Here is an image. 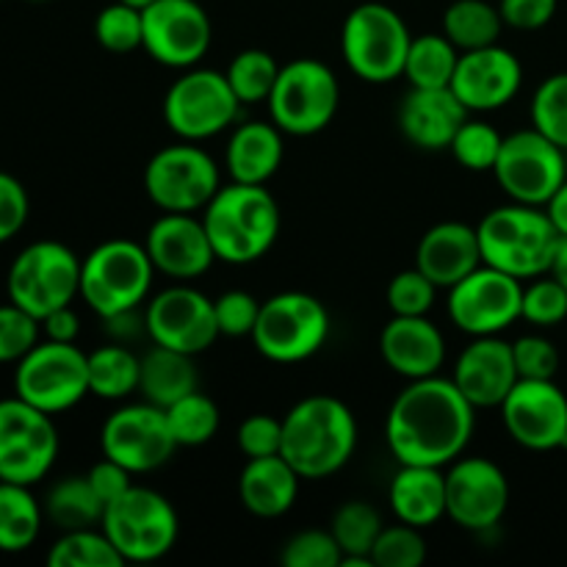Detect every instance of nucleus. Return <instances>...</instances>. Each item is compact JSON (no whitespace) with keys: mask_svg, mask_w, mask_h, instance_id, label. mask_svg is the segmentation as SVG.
I'll use <instances>...</instances> for the list:
<instances>
[{"mask_svg":"<svg viewBox=\"0 0 567 567\" xmlns=\"http://www.w3.org/2000/svg\"><path fill=\"white\" fill-rule=\"evenodd\" d=\"M227 81H230L233 92L241 100V105H255L266 103L275 89L277 75H280V64L271 53L260 48L241 50L236 59L230 61V66L225 70Z\"/></svg>","mask_w":567,"mask_h":567,"instance_id":"obj_40","label":"nucleus"},{"mask_svg":"<svg viewBox=\"0 0 567 567\" xmlns=\"http://www.w3.org/2000/svg\"><path fill=\"white\" fill-rule=\"evenodd\" d=\"M380 354L404 380H424L443 369L446 338L426 316H393L380 332Z\"/></svg>","mask_w":567,"mask_h":567,"instance_id":"obj_25","label":"nucleus"},{"mask_svg":"<svg viewBox=\"0 0 567 567\" xmlns=\"http://www.w3.org/2000/svg\"><path fill=\"white\" fill-rule=\"evenodd\" d=\"M551 277H557L559 282L565 286L567 291V238H563L557 247V255H554V264H551V271H548Z\"/></svg>","mask_w":567,"mask_h":567,"instance_id":"obj_57","label":"nucleus"},{"mask_svg":"<svg viewBox=\"0 0 567 567\" xmlns=\"http://www.w3.org/2000/svg\"><path fill=\"white\" fill-rule=\"evenodd\" d=\"M520 319L540 327V330L563 324L567 319V291L563 282L551 275H540L529 286H524Z\"/></svg>","mask_w":567,"mask_h":567,"instance_id":"obj_44","label":"nucleus"},{"mask_svg":"<svg viewBox=\"0 0 567 567\" xmlns=\"http://www.w3.org/2000/svg\"><path fill=\"white\" fill-rule=\"evenodd\" d=\"M144 319H147V336L153 338V343L194 354V358L208 352L221 336L216 324L214 299L192 286H172L155 293L144 310Z\"/></svg>","mask_w":567,"mask_h":567,"instance_id":"obj_20","label":"nucleus"},{"mask_svg":"<svg viewBox=\"0 0 567 567\" xmlns=\"http://www.w3.org/2000/svg\"><path fill=\"white\" fill-rule=\"evenodd\" d=\"M471 111L460 103L452 86L446 89H415L404 94L399 105V131L419 150H449L454 133L463 127Z\"/></svg>","mask_w":567,"mask_h":567,"instance_id":"obj_26","label":"nucleus"},{"mask_svg":"<svg viewBox=\"0 0 567 567\" xmlns=\"http://www.w3.org/2000/svg\"><path fill=\"white\" fill-rule=\"evenodd\" d=\"M513 358L520 380H554L559 371V349L537 332L513 343Z\"/></svg>","mask_w":567,"mask_h":567,"instance_id":"obj_49","label":"nucleus"},{"mask_svg":"<svg viewBox=\"0 0 567 567\" xmlns=\"http://www.w3.org/2000/svg\"><path fill=\"white\" fill-rule=\"evenodd\" d=\"M476 233H480L482 260L518 280L548 275L563 241L548 210L524 203L493 208L476 225Z\"/></svg>","mask_w":567,"mask_h":567,"instance_id":"obj_4","label":"nucleus"},{"mask_svg":"<svg viewBox=\"0 0 567 567\" xmlns=\"http://www.w3.org/2000/svg\"><path fill=\"white\" fill-rule=\"evenodd\" d=\"M142 380V358L125 343H105L89 352V393L105 402H120L138 391Z\"/></svg>","mask_w":567,"mask_h":567,"instance_id":"obj_33","label":"nucleus"},{"mask_svg":"<svg viewBox=\"0 0 567 567\" xmlns=\"http://www.w3.org/2000/svg\"><path fill=\"white\" fill-rule=\"evenodd\" d=\"M94 39L109 53H133V50L144 48L142 9L125 3V0H114L100 9L97 20H94Z\"/></svg>","mask_w":567,"mask_h":567,"instance_id":"obj_41","label":"nucleus"},{"mask_svg":"<svg viewBox=\"0 0 567 567\" xmlns=\"http://www.w3.org/2000/svg\"><path fill=\"white\" fill-rule=\"evenodd\" d=\"M236 443L247 460L271 457L282 452V421L275 415L255 413L241 421L236 432Z\"/></svg>","mask_w":567,"mask_h":567,"instance_id":"obj_51","label":"nucleus"},{"mask_svg":"<svg viewBox=\"0 0 567 567\" xmlns=\"http://www.w3.org/2000/svg\"><path fill=\"white\" fill-rule=\"evenodd\" d=\"M524 280L482 264L468 277L449 288V319L471 338L502 336L520 319Z\"/></svg>","mask_w":567,"mask_h":567,"instance_id":"obj_16","label":"nucleus"},{"mask_svg":"<svg viewBox=\"0 0 567 567\" xmlns=\"http://www.w3.org/2000/svg\"><path fill=\"white\" fill-rule=\"evenodd\" d=\"M424 529L402 524L396 526H382L380 537L374 543V559L377 567H421L426 559V540L421 535Z\"/></svg>","mask_w":567,"mask_h":567,"instance_id":"obj_45","label":"nucleus"},{"mask_svg":"<svg viewBox=\"0 0 567 567\" xmlns=\"http://www.w3.org/2000/svg\"><path fill=\"white\" fill-rule=\"evenodd\" d=\"M241 100L225 72L188 66L164 94V122L183 142H205L238 120Z\"/></svg>","mask_w":567,"mask_h":567,"instance_id":"obj_11","label":"nucleus"},{"mask_svg":"<svg viewBox=\"0 0 567 567\" xmlns=\"http://www.w3.org/2000/svg\"><path fill=\"white\" fill-rule=\"evenodd\" d=\"M358 449V421L347 402L336 396L302 399L282 419V457L302 480L338 474Z\"/></svg>","mask_w":567,"mask_h":567,"instance_id":"obj_2","label":"nucleus"},{"mask_svg":"<svg viewBox=\"0 0 567 567\" xmlns=\"http://www.w3.org/2000/svg\"><path fill=\"white\" fill-rule=\"evenodd\" d=\"M266 105H269V120L286 136H316L336 120L341 86L330 64L302 55L280 66Z\"/></svg>","mask_w":567,"mask_h":567,"instance_id":"obj_7","label":"nucleus"},{"mask_svg":"<svg viewBox=\"0 0 567 567\" xmlns=\"http://www.w3.org/2000/svg\"><path fill=\"white\" fill-rule=\"evenodd\" d=\"M260 305L252 293L247 291H225L214 299L216 324L227 338H252L255 324H258Z\"/></svg>","mask_w":567,"mask_h":567,"instance_id":"obj_50","label":"nucleus"},{"mask_svg":"<svg viewBox=\"0 0 567 567\" xmlns=\"http://www.w3.org/2000/svg\"><path fill=\"white\" fill-rule=\"evenodd\" d=\"M493 175L513 203L546 208L567 181L565 150L537 127L515 131L504 136Z\"/></svg>","mask_w":567,"mask_h":567,"instance_id":"obj_14","label":"nucleus"},{"mask_svg":"<svg viewBox=\"0 0 567 567\" xmlns=\"http://www.w3.org/2000/svg\"><path fill=\"white\" fill-rule=\"evenodd\" d=\"M330 532L343 551L341 567H374L371 551L382 532V518L369 502L341 504L332 515Z\"/></svg>","mask_w":567,"mask_h":567,"instance_id":"obj_36","label":"nucleus"},{"mask_svg":"<svg viewBox=\"0 0 567 567\" xmlns=\"http://www.w3.org/2000/svg\"><path fill=\"white\" fill-rule=\"evenodd\" d=\"M144 50L169 70H188L205 59L214 39L210 17L197 0H153L142 9Z\"/></svg>","mask_w":567,"mask_h":567,"instance_id":"obj_18","label":"nucleus"},{"mask_svg":"<svg viewBox=\"0 0 567 567\" xmlns=\"http://www.w3.org/2000/svg\"><path fill=\"white\" fill-rule=\"evenodd\" d=\"M504 136L485 120H465L463 127L454 133L449 153L460 166L471 172H493L498 153H502Z\"/></svg>","mask_w":567,"mask_h":567,"instance_id":"obj_42","label":"nucleus"},{"mask_svg":"<svg viewBox=\"0 0 567 567\" xmlns=\"http://www.w3.org/2000/svg\"><path fill=\"white\" fill-rule=\"evenodd\" d=\"M14 393L50 415L66 413L89 396V354L44 338L17 363Z\"/></svg>","mask_w":567,"mask_h":567,"instance_id":"obj_13","label":"nucleus"},{"mask_svg":"<svg viewBox=\"0 0 567 567\" xmlns=\"http://www.w3.org/2000/svg\"><path fill=\"white\" fill-rule=\"evenodd\" d=\"M166 419H169L172 435H175L177 446H205L214 441L219 432L221 413L219 404L203 391H194L188 396L177 399L172 408H166Z\"/></svg>","mask_w":567,"mask_h":567,"instance_id":"obj_39","label":"nucleus"},{"mask_svg":"<svg viewBox=\"0 0 567 567\" xmlns=\"http://www.w3.org/2000/svg\"><path fill=\"white\" fill-rule=\"evenodd\" d=\"M219 188V164L197 142L161 147L144 166V192L164 214H197Z\"/></svg>","mask_w":567,"mask_h":567,"instance_id":"obj_12","label":"nucleus"},{"mask_svg":"<svg viewBox=\"0 0 567 567\" xmlns=\"http://www.w3.org/2000/svg\"><path fill=\"white\" fill-rule=\"evenodd\" d=\"M437 286L421 269H404L388 282L385 302L393 316H426L435 305Z\"/></svg>","mask_w":567,"mask_h":567,"instance_id":"obj_47","label":"nucleus"},{"mask_svg":"<svg viewBox=\"0 0 567 567\" xmlns=\"http://www.w3.org/2000/svg\"><path fill=\"white\" fill-rule=\"evenodd\" d=\"M89 482H92L94 493L100 496V502L109 507L111 502H116V498L122 496L125 491H131L133 485V471H127L125 465H120L116 460L111 457H103L100 463L92 465V471H89Z\"/></svg>","mask_w":567,"mask_h":567,"instance_id":"obj_54","label":"nucleus"},{"mask_svg":"<svg viewBox=\"0 0 567 567\" xmlns=\"http://www.w3.org/2000/svg\"><path fill=\"white\" fill-rule=\"evenodd\" d=\"M452 380L476 410L502 408L515 382L520 380L515 369L513 343L502 341L498 336L474 338L457 358Z\"/></svg>","mask_w":567,"mask_h":567,"instance_id":"obj_24","label":"nucleus"},{"mask_svg":"<svg viewBox=\"0 0 567 567\" xmlns=\"http://www.w3.org/2000/svg\"><path fill=\"white\" fill-rule=\"evenodd\" d=\"M343 551L332 532L308 529L293 535L280 554L286 567H341Z\"/></svg>","mask_w":567,"mask_h":567,"instance_id":"obj_48","label":"nucleus"},{"mask_svg":"<svg viewBox=\"0 0 567 567\" xmlns=\"http://www.w3.org/2000/svg\"><path fill=\"white\" fill-rule=\"evenodd\" d=\"M50 567H122L125 559L103 529L64 532L48 554Z\"/></svg>","mask_w":567,"mask_h":567,"instance_id":"obj_38","label":"nucleus"},{"mask_svg":"<svg viewBox=\"0 0 567 567\" xmlns=\"http://www.w3.org/2000/svg\"><path fill=\"white\" fill-rule=\"evenodd\" d=\"M565 158H567V150H565Z\"/></svg>","mask_w":567,"mask_h":567,"instance_id":"obj_60","label":"nucleus"},{"mask_svg":"<svg viewBox=\"0 0 567 567\" xmlns=\"http://www.w3.org/2000/svg\"><path fill=\"white\" fill-rule=\"evenodd\" d=\"M524 83V66L513 50L502 44L460 53L457 70L452 78V92L460 103L476 114L498 111L515 100Z\"/></svg>","mask_w":567,"mask_h":567,"instance_id":"obj_22","label":"nucleus"},{"mask_svg":"<svg viewBox=\"0 0 567 567\" xmlns=\"http://www.w3.org/2000/svg\"><path fill=\"white\" fill-rule=\"evenodd\" d=\"M330 330V310L321 299L305 291H282L260 305L252 343L271 363L293 365L319 354Z\"/></svg>","mask_w":567,"mask_h":567,"instance_id":"obj_8","label":"nucleus"},{"mask_svg":"<svg viewBox=\"0 0 567 567\" xmlns=\"http://www.w3.org/2000/svg\"><path fill=\"white\" fill-rule=\"evenodd\" d=\"M299 482L302 476L282 454L255 457L247 460L238 476V496H241L244 509L255 518H280L297 502Z\"/></svg>","mask_w":567,"mask_h":567,"instance_id":"obj_29","label":"nucleus"},{"mask_svg":"<svg viewBox=\"0 0 567 567\" xmlns=\"http://www.w3.org/2000/svg\"><path fill=\"white\" fill-rule=\"evenodd\" d=\"M42 338V321L9 299L0 305V363H20Z\"/></svg>","mask_w":567,"mask_h":567,"instance_id":"obj_46","label":"nucleus"},{"mask_svg":"<svg viewBox=\"0 0 567 567\" xmlns=\"http://www.w3.org/2000/svg\"><path fill=\"white\" fill-rule=\"evenodd\" d=\"M203 225L214 244L216 260L247 266L275 247L282 214L269 188L233 181L230 186H221L205 205Z\"/></svg>","mask_w":567,"mask_h":567,"instance_id":"obj_3","label":"nucleus"},{"mask_svg":"<svg viewBox=\"0 0 567 567\" xmlns=\"http://www.w3.org/2000/svg\"><path fill=\"white\" fill-rule=\"evenodd\" d=\"M125 3L136 6V9H144V6H150V3H153V0H125Z\"/></svg>","mask_w":567,"mask_h":567,"instance_id":"obj_58","label":"nucleus"},{"mask_svg":"<svg viewBox=\"0 0 567 567\" xmlns=\"http://www.w3.org/2000/svg\"><path fill=\"white\" fill-rule=\"evenodd\" d=\"M28 214L31 203L25 186L9 172H0V244L11 241L25 227Z\"/></svg>","mask_w":567,"mask_h":567,"instance_id":"obj_52","label":"nucleus"},{"mask_svg":"<svg viewBox=\"0 0 567 567\" xmlns=\"http://www.w3.org/2000/svg\"><path fill=\"white\" fill-rule=\"evenodd\" d=\"M42 518L44 507H39L31 487L0 482V551H28L42 532Z\"/></svg>","mask_w":567,"mask_h":567,"instance_id":"obj_35","label":"nucleus"},{"mask_svg":"<svg viewBox=\"0 0 567 567\" xmlns=\"http://www.w3.org/2000/svg\"><path fill=\"white\" fill-rule=\"evenodd\" d=\"M155 266L144 244L109 238L83 258L81 297L100 319L136 310L153 291Z\"/></svg>","mask_w":567,"mask_h":567,"instance_id":"obj_5","label":"nucleus"},{"mask_svg":"<svg viewBox=\"0 0 567 567\" xmlns=\"http://www.w3.org/2000/svg\"><path fill=\"white\" fill-rule=\"evenodd\" d=\"M559 0H498V11L507 28L515 31H540L557 14Z\"/></svg>","mask_w":567,"mask_h":567,"instance_id":"obj_53","label":"nucleus"},{"mask_svg":"<svg viewBox=\"0 0 567 567\" xmlns=\"http://www.w3.org/2000/svg\"><path fill=\"white\" fill-rule=\"evenodd\" d=\"M393 515L415 529H430L446 518V471L432 465H402L388 491Z\"/></svg>","mask_w":567,"mask_h":567,"instance_id":"obj_30","label":"nucleus"},{"mask_svg":"<svg viewBox=\"0 0 567 567\" xmlns=\"http://www.w3.org/2000/svg\"><path fill=\"white\" fill-rule=\"evenodd\" d=\"M457 61L460 50L449 42L446 33H421L410 42L402 75L415 89H446L452 86Z\"/></svg>","mask_w":567,"mask_h":567,"instance_id":"obj_37","label":"nucleus"},{"mask_svg":"<svg viewBox=\"0 0 567 567\" xmlns=\"http://www.w3.org/2000/svg\"><path fill=\"white\" fill-rule=\"evenodd\" d=\"M78 332H81V319L72 310V305H64V308L50 310L42 319V336L48 341H61V343H75Z\"/></svg>","mask_w":567,"mask_h":567,"instance_id":"obj_55","label":"nucleus"},{"mask_svg":"<svg viewBox=\"0 0 567 567\" xmlns=\"http://www.w3.org/2000/svg\"><path fill=\"white\" fill-rule=\"evenodd\" d=\"M103 457L116 460L133 474H150L175 457L177 446L166 410L155 404H125L105 419L100 430Z\"/></svg>","mask_w":567,"mask_h":567,"instance_id":"obj_17","label":"nucleus"},{"mask_svg":"<svg viewBox=\"0 0 567 567\" xmlns=\"http://www.w3.org/2000/svg\"><path fill=\"white\" fill-rule=\"evenodd\" d=\"M33 3H42V0H33Z\"/></svg>","mask_w":567,"mask_h":567,"instance_id":"obj_59","label":"nucleus"},{"mask_svg":"<svg viewBox=\"0 0 567 567\" xmlns=\"http://www.w3.org/2000/svg\"><path fill=\"white\" fill-rule=\"evenodd\" d=\"M105 504L94 493L89 476H64L44 498V518L61 532L94 529L103 524Z\"/></svg>","mask_w":567,"mask_h":567,"instance_id":"obj_32","label":"nucleus"},{"mask_svg":"<svg viewBox=\"0 0 567 567\" xmlns=\"http://www.w3.org/2000/svg\"><path fill=\"white\" fill-rule=\"evenodd\" d=\"M532 127L567 150V72L548 75L532 94Z\"/></svg>","mask_w":567,"mask_h":567,"instance_id":"obj_43","label":"nucleus"},{"mask_svg":"<svg viewBox=\"0 0 567 567\" xmlns=\"http://www.w3.org/2000/svg\"><path fill=\"white\" fill-rule=\"evenodd\" d=\"M0 482H3V480H0Z\"/></svg>","mask_w":567,"mask_h":567,"instance_id":"obj_61","label":"nucleus"},{"mask_svg":"<svg viewBox=\"0 0 567 567\" xmlns=\"http://www.w3.org/2000/svg\"><path fill=\"white\" fill-rule=\"evenodd\" d=\"M476 408L454 380L424 377L393 399L385 419V443L399 465L446 468L463 457L474 435Z\"/></svg>","mask_w":567,"mask_h":567,"instance_id":"obj_1","label":"nucleus"},{"mask_svg":"<svg viewBox=\"0 0 567 567\" xmlns=\"http://www.w3.org/2000/svg\"><path fill=\"white\" fill-rule=\"evenodd\" d=\"M144 249L155 271L183 282L203 277L216 260L203 216L197 214H161L150 225Z\"/></svg>","mask_w":567,"mask_h":567,"instance_id":"obj_23","label":"nucleus"},{"mask_svg":"<svg viewBox=\"0 0 567 567\" xmlns=\"http://www.w3.org/2000/svg\"><path fill=\"white\" fill-rule=\"evenodd\" d=\"M498 410L518 446L529 452L567 449V396L554 380H518Z\"/></svg>","mask_w":567,"mask_h":567,"instance_id":"obj_21","label":"nucleus"},{"mask_svg":"<svg viewBox=\"0 0 567 567\" xmlns=\"http://www.w3.org/2000/svg\"><path fill=\"white\" fill-rule=\"evenodd\" d=\"M509 507V480L493 460L457 457L446 471V518L465 532L502 524Z\"/></svg>","mask_w":567,"mask_h":567,"instance_id":"obj_19","label":"nucleus"},{"mask_svg":"<svg viewBox=\"0 0 567 567\" xmlns=\"http://www.w3.org/2000/svg\"><path fill=\"white\" fill-rule=\"evenodd\" d=\"M199 391V371L194 365V354L175 352L155 343L142 358V380H138V393L144 402L166 410L177 399Z\"/></svg>","mask_w":567,"mask_h":567,"instance_id":"obj_31","label":"nucleus"},{"mask_svg":"<svg viewBox=\"0 0 567 567\" xmlns=\"http://www.w3.org/2000/svg\"><path fill=\"white\" fill-rule=\"evenodd\" d=\"M59 457V432L53 415L33 408L14 393L0 399V480L37 485Z\"/></svg>","mask_w":567,"mask_h":567,"instance_id":"obj_15","label":"nucleus"},{"mask_svg":"<svg viewBox=\"0 0 567 567\" xmlns=\"http://www.w3.org/2000/svg\"><path fill=\"white\" fill-rule=\"evenodd\" d=\"M482 264L485 260H482L480 233L465 221L432 225L415 249V269L424 271L437 288H446V291Z\"/></svg>","mask_w":567,"mask_h":567,"instance_id":"obj_27","label":"nucleus"},{"mask_svg":"<svg viewBox=\"0 0 567 567\" xmlns=\"http://www.w3.org/2000/svg\"><path fill=\"white\" fill-rule=\"evenodd\" d=\"M100 529L125 563H158L177 546L181 518L175 504L158 491L131 485L105 507Z\"/></svg>","mask_w":567,"mask_h":567,"instance_id":"obj_9","label":"nucleus"},{"mask_svg":"<svg viewBox=\"0 0 567 567\" xmlns=\"http://www.w3.org/2000/svg\"><path fill=\"white\" fill-rule=\"evenodd\" d=\"M546 210H548V216H551L554 227L559 230V236L567 238V181L559 186V192L554 194L551 203L546 205Z\"/></svg>","mask_w":567,"mask_h":567,"instance_id":"obj_56","label":"nucleus"},{"mask_svg":"<svg viewBox=\"0 0 567 567\" xmlns=\"http://www.w3.org/2000/svg\"><path fill=\"white\" fill-rule=\"evenodd\" d=\"M286 133L275 122H244L233 131L225 150V166L230 181L266 186L286 158Z\"/></svg>","mask_w":567,"mask_h":567,"instance_id":"obj_28","label":"nucleus"},{"mask_svg":"<svg viewBox=\"0 0 567 567\" xmlns=\"http://www.w3.org/2000/svg\"><path fill=\"white\" fill-rule=\"evenodd\" d=\"M410 33L408 22L388 3H360L341 28V55L349 70L365 83H391L404 72Z\"/></svg>","mask_w":567,"mask_h":567,"instance_id":"obj_6","label":"nucleus"},{"mask_svg":"<svg viewBox=\"0 0 567 567\" xmlns=\"http://www.w3.org/2000/svg\"><path fill=\"white\" fill-rule=\"evenodd\" d=\"M502 31V11L487 0H454L443 11V33L460 53L498 44Z\"/></svg>","mask_w":567,"mask_h":567,"instance_id":"obj_34","label":"nucleus"},{"mask_svg":"<svg viewBox=\"0 0 567 567\" xmlns=\"http://www.w3.org/2000/svg\"><path fill=\"white\" fill-rule=\"evenodd\" d=\"M83 260L61 241H33L11 260L6 291L14 305L39 321L81 297Z\"/></svg>","mask_w":567,"mask_h":567,"instance_id":"obj_10","label":"nucleus"}]
</instances>
